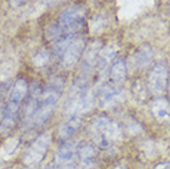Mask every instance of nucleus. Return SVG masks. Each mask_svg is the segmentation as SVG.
<instances>
[{"label":"nucleus","mask_w":170,"mask_h":169,"mask_svg":"<svg viewBox=\"0 0 170 169\" xmlns=\"http://www.w3.org/2000/svg\"><path fill=\"white\" fill-rule=\"evenodd\" d=\"M120 93H121L120 89L116 88V86H111V85L105 86V88H102V89L100 90V95H99L100 102H101L102 105L107 106V105H110L111 102H113L115 99L118 98Z\"/></svg>","instance_id":"13"},{"label":"nucleus","mask_w":170,"mask_h":169,"mask_svg":"<svg viewBox=\"0 0 170 169\" xmlns=\"http://www.w3.org/2000/svg\"><path fill=\"white\" fill-rule=\"evenodd\" d=\"M125 77H126V63L122 59H117L110 69V78L115 83H120L125 79Z\"/></svg>","instance_id":"14"},{"label":"nucleus","mask_w":170,"mask_h":169,"mask_svg":"<svg viewBox=\"0 0 170 169\" xmlns=\"http://www.w3.org/2000/svg\"><path fill=\"white\" fill-rule=\"evenodd\" d=\"M49 141H51V136L48 133H43L41 135L30 147V150L27 151V153L25 154V163L27 166H33L38 162H41L47 152V148L49 146Z\"/></svg>","instance_id":"4"},{"label":"nucleus","mask_w":170,"mask_h":169,"mask_svg":"<svg viewBox=\"0 0 170 169\" xmlns=\"http://www.w3.org/2000/svg\"><path fill=\"white\" fill-rule=\"evenodd\" d=\"M58 98H59L58 86H51L38 96L37 109H36V112L33 116V120L37 125H42L48 120V117L51 116V114L54 109V105H56Z\"/></svg>","instance_id":"3"},{"label":"nucleus","mask_w":170,"mask_h":169,"mask_svg":"<svg viewBox=\"0 0 170 169\" xmlns=\"http://www.w3.org/2000/svg\"><path fill=\"white\" fill-rule=\"evenodd\" d=\"M85 14H86V9L82 5H73L66 9L59 16V20L57 24L62 36L64 35L75 36L77 31L82 27L84 22Z\"/></svg>","instance_id":"2"},{"label":"nucleus","mask_w":170,"mask_h":169,"mask_svg":"<svg viewBox=\"0 0 170 169\" xmlns=\"http://www.w3.org/2000/svg\"><path fill=\"white\" fill-rule=\"evenodd\" d=\"M27 90H28V85L26 83V80H23V79L16 80V83L14 84L12 89H11L10 98H9V102L20 106L22 99H23V98L26 96V94H27Z\"/></svg>","instance_id":"9"},{"label":"nucleus","mask_w":170,"mask_h":169,"mask_svg":"<svg viewBox=\"0 0 170 169\" xmlns=\"http://www.w3.org/2000/svg\"><path fill=\"white\" fill-rule=\"evenodd\" d=\"M84 48V40L83 38H74L72 43L67 47V50L63 53V67L64 68H72L79 59L82 52Z\"/></svg>","instance_id":"7"},{"label":"nucleus","mask_w":170,"mask_h":169,"mask_svg":"<svg viewBox=\"0 0 170 169\" xmlns=\"http://www.w3.org/2000/svg\"><path fill=\"white\" fill-rule=\"evenodd\" d=\"M99 50H100V45H99L97 42L90 45L89 48L86 50V52H85L84 63H85V66H87V68H91V67H94V66L96 64Z\"/></svg>","instance_id":"15"},{"label":"nucleus","mask_w":170,"mask_h":169,"mask_svg":"<svg viewBox=\"0 0 170 169\" xmlns=\"http://www.w3.org/2000/svg\"><path fill=\"white\" fill-rule=\"evenodd\" d=\"M169 167V163H162V164H158L155 169H168Z\"/></svg>","instance_id":"21"},{"label":"nucleus","mask_w":170,"mask_h":169,"mask_svg":"<svg viewBox=\"0 0 170 169\" xmlns=\"http://www.w3.org/2000/svg\"><path fill=\"white\" fill-rule=\"evenodd\" d=\"M152 112L158 120L169 117V102L165 99H157L152 102Z\"/></svg>","instance_id":"12"},{"label":"nucleus","mask_w":170,"mask_h":169,"mask_svg":"<svg viewBox=\"0 0 170 169\" xmlns=\"http://www.w3.org/2000/svg\"><path fill=\"white\" fill-rule=\"evenodd\" d=\"M48 59H49L48 52L47 51H41L33 57V64L36 67H43L48 63Z\"/></svg>","instance_id":"18"},{"label":"nucleus","mask_w":170,"mask_h":169,"mask_svg":"<svg viewBox=\"0 0 170 169\" xmlns=\"http://www.w3.org/2000/svg\"><path fill=\"white\" fill-rule=\"evenodd\" d=\"M82 125V119L80 116H75V117H69V120L67 122H64L59 131H58V136L62 138V140H69L75 132Z\"/></svg>","instance_id":"8"},{"label":"nucleus","mask_w":170,"mask_h":169,"mask_svg":"<svg viewBox=\"0 0 170 169\" xmlns=\"http://www.w3.org/2000/svg\"><path fill=\"white\" fill-rule=\"evenodd\" d=\"M128 128H130V131L133 132V133H138V132H141V126H139L137 122H134V121H132V122L128 124Z\"/></svg>","instance_id":"19"},{"label":"nucleus","mask_w":170,"mask_h":169,"mask_svg":"<svg viewBox=\"0 0 170 169\" xmlns=\"http://www.w3.org/2000/svg\"><path fill=\"white\" fill-rule=\"evenodd\" d=\"M153 58V51L151 50L149 46H143L141 47L136 54H134V62L138 68H144L147 67Z\"/></svg>","instance_id":"11"},{"label":"nucleus","mask_w":170,"mask_h":169,"mask_svg":"<svg viewBox=\"0 0 170 169\" xmlns=\"http://www.w3.org/2000/svg\"><path fill=\"white\" fill-rule=\"evenodd\" d=\"M66 169H72V168H66Z\"/></svg>","instance_id":"23"},{"label":"nucleus","mask_w":170,"mask_h":169,"mask_svg":"<svg viewBox=\"0 0 170 169\" xmlns=\"http://www.w3.org/2000/svg\"><path fill=\"white\" fill-rule=\"evenodd\" d=\"M116 52L117 50L115 47H107L106 50H104L101 52V56H100V66L101 67H106L115 57H116Z\"/></svg>","instance_id":"17"},{"label":"nucleus","mask_w":170,"mask_h":169,"mask_svg":"<svg viewBox=\"0 0 170 169\" xmlns=\"http://www.w3.org/2000/svg\"><path fill=\"white\" fill-rule=\"evenodd\" d=\"M91 98L87 95V93L85 91H79L68 104L67 106V115L69 117H75V116H80L83 112L90 109L91 106Z\"/></svg>","instance_id":"6"},{"label":"nucleus","mask_w":170,"mask_h":169,"mask_svg":"<svg viewBox=\"0 0 170 169\" xmlns=\"http://www.w3.org/2000/svg\"><path fill=\"white\" fill-rule=\"evenodd\" d=\"M75 154V143L67 140L57 151V161L62 164H66L68 162H70L74 158Z\"/></svg>","instance_id":"10"},{"label":"nucleus","mask_w":170,"mask_h":169,"mask_svg":"<svg viewBox=\"0 0 170 169\" xmlns=\"http://www.w3.org/2000/svg\"><path fill=\"white\" fill-rule=\"evenodd\" d=\"M25 2H26V0H10V4H11L14 7L21 6V5H23Z\"/></svg>","instance_id":"20"},{"label":"nucleus","mask_w":170,"mask_h":169,"mask_svg":"<svg viewBox=\"0 0 170 169\" xmlns=\"http://www.w3.org/2000/svg\"><path fill=\"white\" fill-rule=\"evenodd\" d=\"M90 132L95 143L101 148H107L111 141L120 140L122 137V132L116 122L107 117H96L91 126Z\"/></svg>","instance_id":"1"},{"label":"nucleus","mask_w":170,"mask_h":169,"mask_svg":"<svg viewBox=\"0 0 170 169\" xmlns=\"http://www.w3.org/2000/svg\"><path fill=\"white\" fill-rule=\"evenodd\" d=\"M167 80H168V71L165 68L164 64H157L151 74H149V89L152 90L153 94H163L165 91V86H167Z\"/></svg>","instance_id":"5"},{"label":"nucleus","mask_w":170,"mask_h":169,"mask_svg":"<svg viewBox=\"0 0 170 169\" xmlns=\"http://www.w3.org/2000/svg\"><path fill=\"white\" fill-rule=\"evenodd\" d=\"M94 157H95V151L91 146L89 145H84L80 150H79V158L80 162L84 167H89L94 162Z\"/></svg>","instance_id":"16"},{"label":"nucleus","mask_w":170,"mask_h":169,"mask_svg":"<svg viewBox=\"0 0 170 169\" xmlns=\"http://www.w3.org/2000/svg\"><path fill=\"white\" fill-rule=\"evenodd\" d=\"M43 169H54V168H53V167H52L51 164H48V166H46V167H45Z\"/></svg>","instance_id":"22"}]
</instances>
